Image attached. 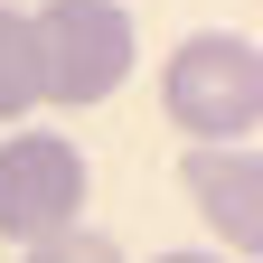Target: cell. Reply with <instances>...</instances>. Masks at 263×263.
<instances>
[{"instance_id": "obj_1", "label": "cell", "mask_w": 263, "mask_h": 263, "mask_svg": "<svg viewBox=\"0 0 263 263\" xmlns=\"http://www.w3.org/2000/svg\"><path fill=\"white\" fill-rule=\"evenodd\" d=\"M160 113L188 132V151L263 132V47L235 38V28H197V38H179L170 66H160Z\"/></svg>"}, {"instance_id": "obj_2", "label": "cell", "mask_w": 263, "mask_h": 263, "mask_svg": "<svg viewBox=\"0 0 263 263\" xmlns=\"http://www.w3.org/2000/svg\"><path fill=\"white\" fill-rule=\"evenodd\" d=\"M38 66H47V104L85 113L104 104V94H122L132 57H141V38H132V10L122 0H38Z\"/></svg>"}, {"instance_id": "obj_3", "label": "cell", "mask_w": 263, "mask_h": 263, "mask_svg": "<svg viewBox=\"0 0 263 263\" xmlns=\"http://www.w3.org/2000/svg\"><path fill=\"white\" fill-rule=\"evenodd\" d=\"M85 188H94V170L66 132H10L0 141V235L28 254L66 226H85Z\"/></svg>"}, {"instance_id": "obj_4", "label": "cell", "mask_w": 263, "mask_h": 263, "mask_svg": "<svg viewBox=\"0 0 263 263\" xmlns=\"http://www.w3.org/2000/svg\"><path fill=\"white\" fill-rule=\"evenodd\" d=\"M179 179L197 197V216L216 226V245L245 254V263H263V151L254 141H207V151L179 160Z\"/></svg>"}, {"instance_id": "obj_5", "label": "cell", "mask_w": 263, "mask_h": 263, "mask_svg": "<svg viewBox=\"0 0 263 263\" xmlns=\"http://www.w3.org/2000/svg\"><path fill=\"white\" fill-rule=\"evenodd\" d=\"M47 104V66H38V19L0 0V122H28Z\"/></svg>"}, {"instance_id": "obj_6", "label": "cell", "mask_w": 263, "mask_h": 263, "mask_svg": "<svg viewBox=\"0 0 263 263\" xmlns=\"http://www.w3.org/2000/svg\"><path fill=\"white\" fill-rule=\"evenodd\" d=\"M28 263H122V245H113V235H94V226H66V235L28 245Z\"/></svg>"}, {"instance_id": "obj_7", "label": "cell", "mask_w": 263, "mask_h": 263, "mask_svg": "<svg viewBox=\"0 0 263 263\" xmlns=\"http://www.w3.org/2000/svg\"><path fill=\"white\" fill-rule=\"evenodd\" d=\"M151 263H226V254H151Z\"/></svg>"}]
</instances>
